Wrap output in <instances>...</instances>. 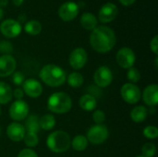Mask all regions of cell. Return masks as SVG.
Returning a JSON list of instances; mask_svg holds the SVG:
<instances>
[{
  "instance_id": "6da1fadb",
  "label": "cell",
  "mask_w": 158,
  "mask_h": 157,
  "mask_svg": "<svg viewBox=\"0 0 158 157\" xmlns=\"http://www.w3.org/2000/svg\"><path fill=\"white\" fill-rule=\"evenodd\" d=\"M117 42L116 34L107 26H97L90 35V44L98 53L106 54L111 51Z\"/></svg>"
},
{
  "instance_id": "7a4b0ae2",
  "label": "cell",
  "mask_w": 158,
  "mask_h": 157,
  "mask_svg": "<svg viewBox=\"0 0 158 157\" xmlns=\"http://www.w3.org/2000/svg\"><path fill=\"white\" fill-rule=\"evenodd\" d=\"M39 77L44 83L50 87H59L63 85L67 80V74L60 67L48 64L42 68Z\"/></svg>"
},
{
  "instance_id": "3957f363",
  "label": "cell",
  "mask_w": 158,
  "mask_h": 157,
  "mask_svg": "<svg viewBox=\"0 0 158 157\" xmlns=\"http://www.w3.org/2000/svg\"><path fill=\"white\" fill-rule=\"evenodd\" d=\"M72 107L70 96L63 92H57L50 95L47 101V108L55 114H66Z\"/></svg>"
},
{
  "instance_id": "277c9868",
  "label": "cell",
  "mask_w": 158,
  "mask_h": 157,
  "mask_svg": "<svg viewBox=\"0 0 158 157\" xmlns=\"http://www.w3.org/2000/svg\"><path fill=\"white\" fill-rule=\"evenodd\" d=\"M71 144L69 135L63 130H56L50 133L46 139V145L48 149L56 154L67 152Z\"/></svg>"
},
{
  "instance_id": "5b68a950",
  "label": "cell",
  "mask_w": 158,
  "mask_h": 157,
  "mask_svg": "<svg viewBox=\"0 0 158 157\" xmlns=\"http://www.w3.org/2000/svg\"><path fill=\"white\" fill-rule=\"evenodd\" d=\"M109 136V131L106 126L103 124H95L87 131V140L92 144L98 145L105 143Z\"/></svg>"
},
{
  "instance_id": "8992f818",
  "label": "cell",
  "mask_w": 158,
  "mask_h": 157,
  "mask_svg": "<svg viewBox=\"0 0 158 157\" xmlns=\"http://www.w3.org/2000/svg\"><path fill=\"white\" fill-rule=\"evenodd\" d=\"M120 94L122 99L130 104V105H135L137 104L141 97H142V92L140 88L133 83H125L121 89H120Z\"/></svg>"
},
{
  "instance_id": "52a82bcc",
  "label": "cell",
  "mask_w": 158,
  "mask_h": 157,
  "mask_svg": "<svg viewBox=\"0 0 158 157\" xmlns=\"http://www.w3.org/2000/svg\"><path fill=\"white\" fill-rule=\"evenodd\" d=\"M29 105L23 100H16L9 107V117L14 121H22L24 120L29 115Z\"/></svg>"
},
{
  "instance_id": "ba28073f",
  "label": "cell",
  "mask_w": 158,
  "mask_h": 157,
  "mask_svg": "<svg viewBox=\"0 0 158 157\" xmlns=\"http://www.w3.org/2000/svg\"><path fill=\"white\" fill-rule=\"evenodd\" d=\"M116 59L119 67L125 69H129L130 68L133 67L136 61V56L132 49L129 47H123L118 51Z\"/></svg>"
},
{
  "instance_id": "9c48e42d",
  "label": "cell",
  "mask_w": 158,
  "mask_h": 157,
  "mask_svg": "<svg viewBox=\"0 0 158 157\" xmlns=\"http://www.w3.org/2000/svg\"><path fill=\"white\" fill-rule=\"evenodd\" d=\"M94 80L97 87L106 88L112 83L113 73L108 67L101 66L95 70L94 75Z\"/></svg>"
},
{
  "instance_id": "30bf717a",
  "label": "cell",
  "mask_w": 158,
  "mask_h": 157,
  "mask_svg": "<svg viewBox=\"0 0 158 157\" xmlns=\"http://www.w3.org/2000/svg\"><path fill=\"white\" fill-rule=\"evenodd\" d=\"M22 27L16 19H7L0 24V31L6 38H15L21 32Z\"/></svg>"
},
{
  "instance_id": "8fae6325",
  "label": "cell",
  "mask_w": 158,
  "mask_h": 157,
  "mask_svg": "<svg viewBox=\"0 0 158 157\" xmlns=\"http://www.w3.org/2000/svg\"><path fill=\"white\" fill-rule=\"evenodd\" d=\"M87 60H88L87 52L81 47H78L74 49L70 53L69 57V62L70 67L76 70L81 69L86 65Z\"/></svg>"
},
{
  "instance_id": "7c38bea8",
  "label": "cell",
  "mask_w": 158,
  "mask_h": 157,
  "mask_svg": "<svg viewBox=\"0 0 158 157\" xmlns=\"http://www.w3.org/2000/svg\"><path fill=\"white\" fill-rule=\"evenodd\" d=\"M79 9V6L75 2H66L60 6L58 9V16L64 21H71L77 18Z\"/></svg>"
},
{
  "instance_id": "4fadbf2b",
  "label": "cell",
  "mask_w": 158,
  "mask_h": 157,
  "mask_svg": "<svg viewBox=\"0 0 158 157\" xmlns=\"http://www.w3.org/2000/svg\"><path fill=\"white\" fill-rule=\"evenodd\" d=\"M17 66L16 59L11 55H2L0 56V77L6 78L15 72Z\"/></svg>"
},
{
  "instance_id": "5bb4252c",
  "label": "cell",
  "mask_w": 158,
  "mask_h": 157,
  "mask_svg": "<svg viewBox=\"0 0 158 157\" xmlns=\"http://www.w3.org/2000/svg\"><path fill=\"white\" fill-rule=\"evenodd\" d=\"M118 12V6L115 4L109 2L103 5V6L100 8L98 12V19L103 23H108L116 19Z\"/></svg>"
},
{
  "instance_id": "9a60e30c",
  "label": "cell",
  "mask_w": 158,
  "mask_h": 157,
  "mask_svg": "<svg viewBox=\"0 0 158 157\" xmlns=\"http://www.w3.org/2000/svg\"><path fill=\"white\" fill-rule=\"evenodd\" d=\"M22 90L26 95L31 98H38L43 93V86L35 79L25 80L22 83Z\"/></svg>"
},
{
  "instance_id": "2e32d148",
  "label": "cell",
  "mask_w": 158,
  "mask_h": 157,
  "mask_svg": "<svg viewBox=\"0 0 158 157\" xmlns=\"http://www.w3.org/2000/svg\"><path fill=\"white\" fill-rule=\"evenodd\" d=\"M24 126L19 122H12L6 128V135L14 143H19L23 140L25 136Z\"/></svg>"
},
{
  "instance_id": "e0dca14e",
  "label": "cell",
  "mask_w": 158,
  "mask_h": 157,
  "mask_svg": "<svg viewBox=\"0 0 158 157\" xmlns=\"http://www.w3.org/2000/svg\"><path fill=\"white\" fill-rule=\"evenodd\" d=\"M143 101L145 105L156 107L158 103V86L156 84H151L148 85L142 94Z\"/></svg>"
},
{
  "instance_id": "ac0fdd59",
  "label": "cell",
  "mask_w": 158,
  "mask_h": 157,
  "mask_svg": "<svg viewBox=\"0 0 158 157\" xmlns=\"http://www.w3.org/2000/svg\"><path fill=\"white\" fill-rule=\"evenodd\" d=\"M81 24L85 30L94 31L98 25V19L94 14L85 12L81 17Z\"/></svg>"
},
{
  "instance_id": "d6986e66",
  "label": "cell",
  "mask_w": 158,
  "mask_h": 157,
  "mask_svg": "<svg viewBox=\"0 0 158 157\" xmlns=\"http://www.w3.org/2000/svg\"><path fill=\"white\" fill-rule=\"evenodd\" d=\"M79 105L81 108L85 111H94L97 106V100L93 95L87 93L80 98Z\"/></svg>"
},
{
  "instance_id": "ffe728a7",
  "label": "cell",
  "mask_w": 158,
  "mask_h": 157,
  "mask_svg": "<svg viewBox=\"0 0 158 157\" xmlns=\"http://www.w3.org/2000/svg\"><path fill=\"white\" fill-rule=\"evenodd\" d=\"M148 116V110L143 105H137L133 107V109L131 111V118L133 122L136 123H142L143 122Z\"/></svg>"
},
{
  "instance_id": "44dd1931",
  "label": "cell",
  "mask_w": 158,
  "mask_h": 157,
  "mask_svg": "<svg viewBox=\"0 0 158 157\" xmlns=\"http://www.w3.org/2000/svg\"><path fill=\"white\" fill-rule=\"evenodd\" d=\"M12 89L10 85L0 81V105H6L12 99Z\"/></svg>"
},
{
  "instance_id": "7402d4cb",
  "label": "cell",
  "mask_w": 158,
  "mask_h": 157,
  "mask_svg": "<svg viewBox=\"0 0 158 157\" xmlns=\"http://www.w3.org/2000/svg\"><path fill=\"white\" fill-rule=\"evenodd\" d=\"M25 121L24 129L27 130V132H32L36 133L40 130V125H39V118L36 115H30L28 116Z\"/></svg>"
},
{
  "instance_id": "603a6c76",
  "label": "cell",
  "mask_w": 158,
  "mask_h": 157,
  "mask_svg": "<svg viewBox=\"0 0 158 157\" xmlns=\"http://www.w3.org/2000/svg\"><path fill=\"white\" fill-rule=\"evenodd\" d=\"M56 118L52 114H45L39 118L40 129L44 130H51L56 126Z\"/></svg>"
},
{
  "instance_id": "cb8c5ba5",
  "label": "cell",
  "mask_w": 158,
  "mask_h": 157,
  "mask_svg": "<svg viewBox=\"0 0 158 157\" xmlns=\"http://www.w3.org/2000/svg\"><path fill=\"white\" fill-rule=\"evenodd\" d=\"M88 140L84 135H77L74 137V139L71 141L70 146H72L73 150L77 152H82L84 151L88 146Z\"/></svg>"
},
{
  "instance_id": "d4e9b609",
  "label": "cell",
  "mask_w": 158,
  "mask_h": 157,
  "mask_svg": "<svg viewBox=\"0 0 158 157\" xmlns=\"http://www.w3.org/2000/svg\"><path fill=\"white\" fill-rule=\"evenodd\" d=\"M24 30L30 35H38L42 31V24L38 20L31 19L25 23Z\"/></svg>"
},
{
  "instance_id": "484cf974",
  "label": "cell",
  "mask_w": 158,
  "mask_h": 157,
  "mask_svg": "<svg viewBox=\"0 0 158 157\" xmlns=\"http://www.w3.org/2000/svg\"><path fill=\"white\" fill-rule=\"evenodd\" d=\"M66 81H68V84L70 87H72V88H79V87H81L83 84L84 78H83V76L80 72L75 71V72L70 73L68 76Z\"/></svg>"
},
{
  "instance_id": "4316f807",
  "label": "cell",
  "mask_w": 158,
  "mask_h": 157,
  "mask_svg": "<svg viewBox=\"0 0 158 157\" xmlns=\"http://www.w3.org/2000/svg\"><path fill=\"white\" fill-rule=\"evenodd\" d=\"M23 141H24V143L26 144V146L29 148H33V147L37 146L39 143V138H38L37 134L32 133V132L25 133Z\"/></svg>"
},
{
  "instance_id": "83f0119b",
  "label": "cell",
  "mask_w": 158,
  "mask_h": 157,
  "mask_svg": "<svg viewBox=\"0 0 158 157\" xmlns=\"http://www.w3.org/2000/svg\"><path fill=\"white\" fill-rule=\"evenodd\" d=\"M156 153V147L152 143H145L142 148V154L143 157H154Z\"/></svg>"
},
{
  "instance_id": "f1b7e54d",
  "label": "cell",
  "mask_w": 158,
  "mask_h": 157,
  "mask_svg": "<svg viewBox=\"0 0 158 157\" xmlns=\"http://www.w3.org/2000/svg\"><path fill=\"white\" fill-rule=\"evenodd\" d=\"M127 79L131 81V83L135 84L141 80V73L136 68H130L127 71Z\"/></svg>"
},
{
  "instance_id": "f546056e",
  "label": "cell",
  "mask_w": 158,
  "mask_h": 157,
  "mask_svg": "<svg viewBox=\"0 0 158 157\" xmlns=\"http://www.w3.org/2000/svg\"><path fill=\"white\" fill-rule=\"evenodd\" d=\"M143 134L149 140H155L158 137V129L156 126H147L143 129Z\"/></svg>"
},
{
  "instance_id": "4dcf8cb0",
  "label": "cell",
  "mask_w": 158,
  "mask_h": 157,
  "mask_svg": "<svg viewBox=\"0 0 158 157\" xmlns=\"http://www.w3.org/2000/svg\"><path fill=\"white\" fill-rule=\"evenodd\" d=\"M13 52V45L8 41L0 42V53L3 55H10Z\"/></svg>"
},
{
  "instance_id": "1f68e13d",
  "label": "cell",
  "mask_w": 158,
  "mask_h": 157,
  "mask_svg": "<svg viewBox=\"0 0 158 157\" xmlns=\"http://www.w3.org/2000/svg\"><path fill=\"white\" fill-rule=\"evenodd\" d=\"M93 120L95 124H103L106 120V114L103 110H95L93 113Z\"/></svg>"
},
{
  "instance_id": "d6a6232c",
  "label": "cell",
  "mask_w": 158,
  "mask_h": 157,
  "mask_svg": "<svg viewBox=\"0 0 158 157\" xmlns=\"http://www.w3.org/2000/svg\"><path fill=\"white\" fill-rule=\"evenodd\" d=\"M25 81V77L22 72L16 71L12 74V81L16 86H20Z\"/></svg>"
},
{
  "instance_id": "836d02e7",
  "label": "cell",
  "mask_w": 158,
  "mask_h": 157,
  "mask_svg": "<svg viewBox=\"0 0 158 157\" xmlns=\"http://www.w3.org/2000/svg\"><path fill=\"white\" fill-rule=\"evenodd\" d=\"M18 157H38V155L32 149H23L19 152Z\"/></svg>"
},
{
  "instance_id": "e575fe53",
  "label": "cell",
  "mask_w": 158,
  "mask_h": 157,
  "mask_svg": "<svg viewBox=\"0 0 158 157\" xmlns=\"http://www.w3.org/2000/svg\"><path fill=\"white\" fill-rule=\"evenodd\" d=\"M150 48H151V50H152V52L155 54V55H157L158 54V37L157 35H156L153 39H152V41H151V43H150Z\"/></svg>"
},
{
  "instance_id": "d590c367",
  "label": "cell",
  "mask_w": 158,
  "mask_h": 157,
  "mask_svg": "<svg viewBox=\"0 0 158 157\" xmlns=\"http://www.w3.org/2000/svg\"><path fill=\"white\" fill-rule=\"evenodd\" d=\"M12 95L17 99V100H21L24 96V92L20 88H16L14 92H12Z\"/></svg>"
},
{
  "instance_id": "8d00e7d4",
  "label": "cell",
  "mask_w": 158,
  "mask_h": 157,
  "mask_svg": "<svg viewBox=\"0 0 158 157\" xmlns=\"http://www.w3.org/2000/svg\"><path fill=\"white\" fill-rule=\"evenodd\" d=\"M118 1L121 3V5H123L125 6H131L136 0H118Z\"/></svg>"
},
{
  "instance_id": "74e56055",
  "label": "cell",
  "mask_w": 158,
  "mask_h": 157,
  "mask_svg": "<svg viewBox=\"0 0 158 157\" xmlns=\"http://www.w3.org/2000/svg\"><path fill=\"white\" fill-rule=\"evenodd\" d=\"M8 3V0H0V8L6 7Z\"/></svg>"
},
{
  "instance_id": "f35d334b",
  "label": "cell",
  "mask_w": 158,
  "mask_h": 157,
  "mask_svg": "<svg viewBox=\"0 0 158 157\" xmlns=\"http://www.w3.org/2000/svg\"><path fill=\"white\" fill-rule=\"evenodd\" d=\"M23 1H24V0H13V4H14L15 6H20V5L23 3Z\"/></svg>"
},
{
  "instance_id": "ab89813d",
  "label": "cell",
  "mask_w": 158,
  "mask_h": 157,
  "mask_svg": "<svg viewBox=\"0 0 158 157\" xmlns=\"http://www.w3.org/2000/svg\"><path fill=\"white\" fill-rule=\"evenodd\" d=\"M3 17H4V11L2 8H0V20L3 19Z\"/></svg>"
},
{
  "instance_id": "60d3db41",
  "label": "cell",
  "mask_w": 158,
  "mask_h": 157,
  "mask_svg": "<svg viewBox=\"0 0 158 157\" xmlns=\"http://www.w3.org/2000/svg\"><path fill=\"white\" fill-rule=\"evenodd\" d=\"M1 113H2V111H1V107H0V116H1Z\"/></svg>"
},
{
  "instance_id": "b9f144b4",
  "label": "cell",
  "mask_w": 158,
  "mask_h": 157,
  "mask_svg": "<svg viewBox=\"0 0 158 157\" xmlns=\"http://www.w3.org/2000/svg\"><path fill=\"white\" fill-rule=\"evenodd\" d=\"M0 133H1V128H0Z\"/></svg>"
},
{
  "instance_id": "7bdbcfd3",
  "label": "cell",
  "mask_w": 158,
  "mask_h": 157,
  "mask_svg": "<svg viewBox=\"0 0 158 157\" xmlns=\"http://www.w3.org/2000/svg\"><path fill=\"white\" fill-rule=\"evenodd\" d=\"M137 157H143V156H142V155H141V156H137Z\"/></svg>"
}]
</instances>
